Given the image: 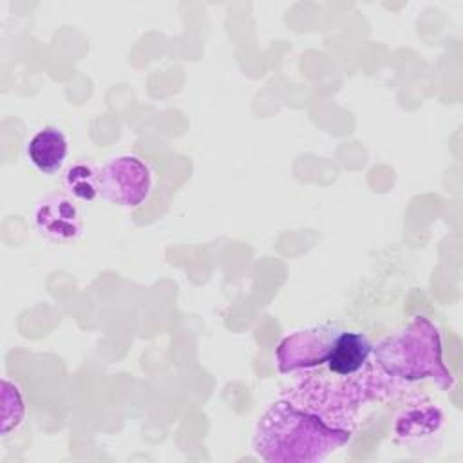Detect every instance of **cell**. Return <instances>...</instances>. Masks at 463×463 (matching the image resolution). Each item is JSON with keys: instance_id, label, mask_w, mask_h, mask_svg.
Wrapping results in <instances>:
<instances>
[{"instance_id": "1", "label": "cell", "mask_w": 463, "mask_h": 463, "mask_svg": "<svg viewBox=\"0 0 463 463\" xmlns=\"http://www.w3.org/2000/svg\"><path fill=\"white\" fill-rule=\"evenodd\" d=\"M362 392L345 382L311 374L260 420L255 450L266 461H320L351 438Z\"/></svg>"}, {"instance_id": "2", "label": "cell", "mask_w": 463, "mask_h": 463, "mask_svg": "<svg viewBox=\"0 0 463 463\" xmlns=\"http://www.w3.org/2000/svg\"><path fill=\"white\" fill-rule=\"evenodd\" d=\"M373 358L396 380L430 376L443 387L452 383V376L441 362L438 329L423 317H416L403 331L385 338L373 351Z\"/></svg>"}, {"instance_id": "3", "label": "cell", "mask_w": 463, "mask_h": 463, "mask_svg": "<svg viewBox=\"0 0 463 463\" xmlns=\"http://www.w3.org/2000/svg\"><path fill=\"white\" fill-rule=\"evenodd\" d=\"M101 195L118 206L137 208L152 190V172L136 156H118L99 170Z\"/></svg>"}, {"instance_id": "4", "label": "cell", "mask_w": 463, "mask_h": 463, "mask_svg": "<svg viewBox=\"0 0 463 463\" xmlns=\"http://www.w3.org/2000/svg\"><path fill=\"white\" fill-rule=\"evenodd\" d=\"M342 327L317 326L286 336L277 349V364L282 373L313 371L322 367L333 356Z\"/></svg>"}, {"instance_id": "5", "label": "cell", "mask_w": 463, "mask_h": 463, "mask_svg": "<svg viewBox=\"0 0 463 463\" xmlns=\"http://www.w3.org/2000/svg\"><path fill=\"white\" fill-rule=\"evenodd\" d=\"M36 230L58 242L76 241L83 232L81 213L72 197L52 194L42 199L34 210Z\"/></svg>"}, {"instance_id": "6", "label": "cell", "mask_w": 463, "mask_h": 463, "mask_svg": "<svg viewBox=\"0 0 463 463\" xmlns=\"http://www.w3.org/2000/svg\"><path fill=\"white\" fill-rule=\"evenodd\" d=\"M67 152V137L58 127H45L38 130L25 145L29 163L45 175H52L63 166Z\"/></svg>"}, {"instance_id": "7", "label": "cell", "mask_w": 463, "mask_h": 463, "mask_svg": "<svg viewBox=\"0 0 463 463\" xmlns=\"http://www.w3.org/2000/svg\"><path fill=\"white\" fill-rule=\"evenodd\" d=\"M63 184L72 199L83 203H90L101 194L99 170H96L89 163L71 165L63 174Z\"/></svg>"}]
</instances>
